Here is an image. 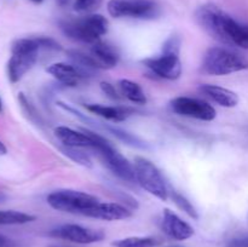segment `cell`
<instances>
[{"mask_svg": "<svg viewBox=\"0 0 248 247\" xmlns=\"http://www.w3.org/2000/svg\"><path fill=\"white\" fill-rule=\"evenodd\" d=\"M248 69V60L227 47H211L202 61V70L210 75H228Z\"/></svg>", "mask_w": 248, "mask_h": 247, "instance_id": "2", "label": "cell"}, {"mask_svg": "<svg viewBox=\"0 0 248 247\" xmlns=\"http://www.w3.org/2000/svg\"><path fill=\"white\" fill-rule=\"evenodd\" d=\"M6 153H7V148L5 147L4 143L0 140V154H6Z\"/></svg>", "mask_w": 248, "mask_h": 247, "instance_id": "34", "label": "cell"}, {"mask_svg": "<svg viewBox=\"0 0 248 247\" xmlns=\"http://www.w3.org/2000/svg\"><path fill=\"white\" fill-rule=\"evenodd\" d=\"M179 50H181V39L176 35H172L171 38L167 39L166 43L162 46V51L164 52L179 53Z\"/></svg>", "mask_w": 248, "mask_h": 247, "instance_id": "29", "label": "cell"}, {"mask_svg": "<svg viewBox=\"0 0 248 247\" xmlns=\"http://www.w3.org/2000/svg\"><path fill=\"white\" fill-rule=\"evenodd\" d=\"M2 110V102H1V98H0V113H1Z\"/></svg>", "mask_w": 248, "mask_h": 247, "instance_id": "36", "label": "cell"}, {"mask_svg": "<svg viewBox=\"0 0 248 247\" xmlns=\"http://www.w3.org/2000/svg\"><path fill=\"white\" fill-rule=\"evenodd\" d=\"M87 133L91 136L94 142L92 149L96 150L104 165L123 181L131 182V183L136 182L135 166L126 157H124L106 138L92 132V131H87Z\"/></svg>", "mask_w": 248, "mask_h": 247, "instance_id": "3", "label": "cell"}, {"mask_svg": "<svg viewBox=\"0 0 248 247\" xmlns=\"http://www.w3.org/2000/svg\"><path fill=\"white\" fill-rule=\"evenodd\" d=\"M200 91L207 97H210L213 102H216L219 106L225 107V108H232L239 103V96L234 91L218 86V85H202L200 87Z\"/></svg>", "mask_w": 248, "mask_h": 247, "instance_id": "18", "label": "cell"}, {"mask_svg": "<svg viewBox=\"0 0 248 247\" xmlns=\"http://www.w3.org/2000/svg\"><path fill=\"white\" fill-rule=\"evenodd\" d=\"M46 72L48 74L52 75L55 79H57L58 81L62 82L65 86L75 87L80 84V82L85 81L89 77H91L92 75L86 73L85 70H82L81 68H79L78 65L73 64V63H55V64H51L50 67L46 69Z\"/></svg>", "mask_w": 248, "mask_h": 247, "instance_id": "11", "label": "cell"}, {"mask_svg": "<svg viewBox=\"0 0 248 247\" xmlns=\"http://www.w3.org/2000/svg\"><path fill=\"white\" fill-rule=\"evenodd\" d=\"M172 111L178 115L198 119L201 121H212L217 116L215 107L201 99L193 97H176L170 102Z\"/></svg>", "mask_w": 248, "mask_h": 247, "instance_id": "7", "label": "cell"}, {"mask_svg": "<svg viewBox=\"0 0 248 247\" xmlns=\"http://www.w3.org/2000/svg\"><path fill=\"white\" fill-rule=\"evenodd\" d=\"M143 64L149 68L155 75L166 80H177L182 75L183 65L179 60V53L164 52L157 57L145 58Z\"/></svg>", "mask_w": 248, "mask_h": 247, "instance_id": "9", "label": "cell"}, {"mask_svg": "<svg viewBox=\"0 0 248 247\" xmlns=\"http://www.w3.org/2000/svg\"><path fill=\"white\" fill-rule=\"evenodd\" d=\"M119 89L123 96H125L128 101L136 104H145L147 103V96H145L144 91L140 87V84L132 81L128 79H121L118 82Z\"/></svg>", "mask_w": 248, "mask_h": 247, "instance_id": "20", "label": "cell"}, {"mask_svg": "<svg viewBox=\"0 0 248 247\" xmlns=\"http://www.w3.org/2000/svg\"><path fill=\"white\" fill-rule=\"evenodd\" d=\"M225 247H248V235L230 240Z\"/></svg>", "mask_w": 248, "mask_h": 247, "instance_id": "31", "label": "cell"}, {"mask_svg": "<svg viewBox=\"0 0 248 247\" xmlns=\"http://www.w3.org/2000/svg\"><path fill=\"white\" fill-rule=\"evenodd\" d=\"M170 247H181V246H170Z\"/></svg>", "mask_w": 248, "mask_h": 247, "instance_id": "37", "label": "cell"}, {"mask_svg": "<svg viewBox=\"0 0 248 247\" xmlns=\"http://www.w3.org/2000/svg\"><path fill=\"white\" fill-rule=\"evenodd\" d=\"M227 16L224 11L213 4H205L196 11V21L201 28L210 34L216 40L224 43V18Z\"/></svg>", "mask_w": 248, "mask_h": 247, "instance_id": "8", "label": "cell"}, {"mask_svg": "<svg viewBox=\"0 0 248 247\" xmlns=\"http://www.w3.org/2000/svg\"><path fill=\"white\" fill-rule=\"evenodd\" d=\"M82 216L102 220H123L130 218L132 212L120 203L97 202L94 206L87 208Z\"/></svg>", "mask_w": 248, "mask_h": 247, "instance_id": "13", "label": "cell"}, {"mask_svg": "<svg viewBox=\"0 0 248 247\" xmlns=\"http://www.w3.org/2000/svg\"><path fill=\"white\" fill-rule=\"evenodd\" d=\"M91 55L99 63L102 69L115 67L119 63V60H120V55H119L118 50L113 45L102 40L92 44Z\"/></svg>", "mask_w": 248, "mask_h": 247, "instance_id": "17", "label": "cell"}, {"mask_svg": "<svg viewBox=\"0 0 248 247\" xmlns=\"http://www.w3.org/2000/svg\"><path fill=\"white\" fill-rule=\"evenodd\" d=\"M101 90L103 91V93H106L107 96L109 97L110 99H114V101H118V99L121 98L120 93L116 91V89L114 87V85H111L110 82H107V81H102L101 82Z\"/></svg>", "mask_w": 248, "mask_h": 247, "instance_id": "30", "label": "cell"}, {"mask_svg": "<svg viewBox=\"0 0 248 247\" xmlns=\"http://www.w3.org/2000/svg\"><path fill=\"white\" fill-rule=\"evenodd\" d=\"M68 57L72 60L73 64L78 65L79 68H81L82 70H85L89 74L93 75L97 70L102 69V67L99 65V63L97 62L93 58V56L90 53V55H86L85 52H81V51L78 50H70L68 51Z\"/></svg>", "mask_w": 248, "mask_h": 247, "instance_id": "21", "label": "cell"}, {"mask_svg": "<svg viewBox=\"0 0 248 247\" xmlns=\"http://www.w3.org/2000/svg\"><path fill=\"white\" fill-rule=\"evenodd\" d=\"M162 232L170 236L171 239L177 240V241H183V240L190 239L194 235V229L189 223L182 219L179 216L172 212L171 210L166 208L162 213L161 220Z\"/></svg>", "mask_w": 248, "mask_h": 247, "instance_id": "12", "label": "cell"}, {"mask_svg": "<svg viewBox=\"0 0 248 247\" xmlns=\"http://www.w3.org/2000/svg\"><path fill=\"white\" fill-rule=\"evenodd\" d=\"M48 235L81 245L99 242L104 239V232L102 230L90 229L79 224H63L51 230Z\"/></svg>", "mask_w": 248, "mask_h": 247, "instance_id": "10", "label": "cell"}, {"mask_svg": "<svg viewBox=\"0 0 248 247\" xmlns=\"http://www.w3.org/2000/svg\"><path fill=\"white\" fill-rule=\"evenodd\" d=\"M224 44L248 50V26L240 24L227 15L224 18Z\"/></svg>", "mask_w": 248, "mask_h": 247, "instance_id": "16", "label": "cell"}, {"mask_svg": "<svg viewBox=\"0 0 248 247\" xmlns=\"http://www.w3.org/2000/svg\"><path fill=\"white\" fill-rule=\"evenodd\" d=\"M55 136L64 147L70 148H93L94 142L86 130L82 132L75 131L67 126H57L55 128Z\"/></svg>", "mask_w": 248, "mask_h": 247, "instance_id": "15", "label": "cell"}, {"mask_svg": "<svg viewBox=\"0 0 248 247\" xmlns=\"http://www.w3.org/2000/svg\"><path fill=\"white\" fill-rule=\"evenodd\" d=\"M172 199H173V202L176 203L182 211H184L189 217L194 218V219H199L198 211H196V208L194 207L193 203H191L186 196L179 194L178 191H172Z\"/></svg>", "mask_w": 248, "mask_h": 247, "instance_id": "24", "label": "cell"}, {"mask_svg": "<svg viewBox=\"0 0 248 247\" xmlns=\"http://www.w3.org/2000/svg\"><path fill=\"white\" fill-rule=\"evenodd\" d=\"M157 240L150 236H132L114 241V247H156Z\"/></svg>", "mask_w": 248, "mask_h": 247, "instance_id": "23", "label": "cell"}, {"mask_svg": "<svg viewBox=\"0 0 248 247\" xmlns=\"http://www.w3.org/2000/svg\"><path fill=\"white\" fill-rule=\"evenodd\" d=\"M18 101H19V103H21L22 108H23L24 110H26V113L29 115V118H31V120L36 121V123H40V121H41L40 115H39L38 111L35 110V108L31 106V102L28 101V98H27V97L24 96L23 93H19Z\"/></svg>", "mask_w": 248, "mask_h": 247, "instance_id": "28", "label": "cell"}, {"mask_svg": "<svg viewBox=\"0 0 248 247\" xmlns=\"http://www.w3.org/2000/svg\"><path fill=\"white\" fill-rule=\"evenodd\" d=\"M35 219V216L29 215V213L19 212V211H0V225L26 224V223L34 222Z\"/></svg>", "mask_w": 248, "mask_h": 247, "instance_id": "22", "label": "cell"}, {"mask_svg": "<svg viewBox=\"0 0 248 247\" xmlns=\"http://www.w3.org/2000/svg\"><path fill=\"white\" fill-rule=\"evenodd\" d=\"M56 1H57V4L60 5V6H67L72 0H56Z\"/></svg>", "mask_w": 248, "mask_h": 247, "instance_id": "33", "label": "cell"}, {"mask_svg": "<svg viewBox=\"0 0 248 247\" xmlns=\"http://www.w3.org/2000/svg\"><path fill=\"white\" fill-rule=\"evenodd\" d=\"M99 202L98 199L91 194L73 189H61L52 191L47 196V203L57 211L82 215L87 208Z\"/></svg>", "mask_w": 248, "mask_h": 247, "instance_id": "4", "label": "cell"}, {"mask_svg": "<svg viewBox=\"0 0 248 247\" xmlns=\"http://www.w3.org/2000/svg\"><path fill=\"white\" fill-rule=\"evenodd\" d=\"M0 247H16V242L10 237L0 234Z\"/></svg>", "mask_w": 248, "mask_h": 247, "instance_id": "32", "label": "cell"}, {"mask_svg": "<svg viewBox=\"0 0 248 247\" xmlns=\"http://www.w3.org/2000/svg\"><path fill=\"white\" fill-rule=\"evenodd\" d=\"M61 29L73 40L94 44L108 31V21L102 15L90 14L80 18L62 21Z\"/></svg>", "mask_w": 248, "mask_h": 247, "instance_id": "1", "label": "cell"}, {"mask_svg": "<svg viewBox=\"0 0 248 247\" xmlns=\"http://www.w3.org/2000/svg\"><path fill=\"white\" fill-rule=\"evenodd\" d=\"M136 182L144 190L162 201L169 199V189L160 170L145 157H136L135 160Z\"/></svg>", "mask_w": 248, "mask_h": 247, "instance_id": "5", "label": "cell"}, {"mask_svg": "<svg viewBox=\"0 0 248 247\" xmlns=\"http://www.w3.org/2000/svg\"><path fill=\"white\" fill-rule=\"evenodd\" d=\"M108 12L115 18L153 19L159 16V6L152 0H110Z\"/></svg>", "mask_w": 248, "mask_h": 247, "instance_id": "6", "label": "cell"}, {"mask_svg": "<svg viewBox=\"0 0 248 247\" xmlns=\"http://www.w3.org/2000/svg\"><path fill=\"white\" fill-rule=\"evenodd\" d=\"M107 128H108V130L110 131L114 136H116L119 139L123 140V142H125L126 144L132 145V147H137V148L144 147V143H143L140 138H137L136 136L131 135V133L126 132V131L120 130V128H118V127H113V126H107Z\"/></svg>", "mask_w": 248, "mask_h": 247, "instance_id": "25", "label": "cell"}, {"mask_svg": "<svg viewBox=\"0 0 248 247\" xmlns=\"http://www.w3.org/2000/svg\"><path fill=\"white\" fill-rule=\"evenodd\" d=\"M86 109L89 111H91L92 114H96V115L101 116V118L110 121H115V123L125 121L133 113L128 108H123V107H107L96 103L87 104Z\"/></svg>", "mask_w": 248, "mask_h": 247, "instance_id": "19", "label": "cell"}, {"mask_svg": "<svg viewBox=\"0 0 248 247\" xmlns=\"http://www.w3.org/2000/svg\"><path fill=\"white\" fill-rule=\"evenodd\" d=\"M102 5V0H75L74 10L79 14H86L90 15L98 10Z\"/></svg>", "mask_w": 248, "mask_h": 247, "instance_id": "27", "label": "cell"}, {"mask_svg": "<svg viewBox=\"0 0 248 247\" xmlns=\"http://www.w3.org/2000/svg\"><path fill=\"white\" fill-rule=\"evenodd\" d=\"M63 153H64L67 156H69L73 161L78 162V164L82 165L85 167H91L92 162L91 159L87 156L85 153H82L80 150V148H70V147H64L63 148Z\"/></svg>", "mask_w": 248, "mask_h": 247, "instance_id": "26", "label": "cell"}, {"mask_svg": "<svg viewBox=\"0 0 248 247\" xmlns=\"http://www.w3.org/2000/svg\"><path fill=\"white\" fill-rule=\"evenodd\" d=\"M31 1L35 2V4H40V2H43V1H44V0H31Z\"/></svg>", "mask_w": 248, "mask_h": 247, "instance_id": "35", "label": "cell"}, {"mask_svg": "<svg viewBox=\"0 0 248 247\" xmlns=\"http://www.w3.org/2000/svg\"><path fill=\"white\" fill-rule=\"evenodd\" d=\"M39 53H12L7 62V77L15 84L18 82L36 63Z\"/></svg>", "mask_w": 248, "mask_h": 247, "instance_id": "14", "label": "cell"}]
</instances>
